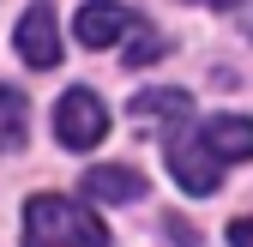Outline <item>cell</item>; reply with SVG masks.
I'll return each mask as SVG.
<instances>
[{
	"label": "cell",
	"mask_w": 253,
	"mask_h": 247,
	"mask_svg": "<svg viewBox=\"0 0 253 247\" xmlns=\"http://www.w3.org/2000/svg\"><path fill=\"white\" fill-rule=\"evenodd\" d=\"M109 133V109L97 90H67V97L54 103V139L67 145V151H90V145H103Z\"/></svg>",
	"instance_id": "cell-2"
},
{
	"label": "cell",
	"mask_w": 253,
	"mask_h": 247,
	"mask_svg": "<svg viewBox=\"0 0 253 247\" xmlns=\"http://www.w3.org/2000/svg\"><path fill=\"white\" fill-rule=\"evenodd\" d=\"M133 24H139V12L115 6V0H90V6H79V42H84V48H109V42L126 37Z\"/></svg>",
	"instance_id": "cell-6"
},
{
	"label": "cell",
	"mask_w": 253,
	"mask_h": 247,
	"mask_svg": "<svg viewBox=\"0 0 253 247\" xmlns=\"http://www.w3.org/2000/svg\"><path fill=\"white\" fill-rule=\"evenodd\" d=\"M199 145L217 157V169H223V163H247L253 157V121L247 115H211L199 127Z\"/></svg>",
	"instance_id": "cell-5"
},
{
	"label": "cell",
	"mask_w": 253,
	"mask_h": 247,
	"mask_svg": "<svg viewBox=\"0 0 253 247\" xmlns=\"http://www.w3.org/2000/svg\"><path fill=\"white\" fill-rule=\"evenodd\" d=\"M24 247H109V229L84 205L60 193H37L24 205Z\"/></svg>",
	"instance_id": "cell-1"
},
{
	"label": "cell",
	"mask_w": 253,
	"mask_h": 247,
	"mask_svg": "<svg viewBox=\"0 0 253 247\" xmlns=\"http://www.w3.org/2000/svg\"><path fill=\"white\" fill-rule=\"evenodd\" d=\"M187 109H193L187 90H139V97L126 103V115H133V121H145V115H175V121H181Z\"/></svg>",
	"instance_id": "cell-9"
},
{
	"label": "cell",
	"mask_w": 253,
	"mask_h": 247,
	"mask_svg": "<svg viewBox=\"0 0 253 247\" xmlns=\"http://www.w3.org/2000/svg\"><path fill=\"white\" fill-rule=\"evenodd\" d=\"M12 42H18V54L30 60V67H60V37H54V6H48V0L24 6Z\"/></svg>",
	"instance_id": "cell-4"
},
{
	"label": "cell",
	"mask_w": 253,
	"mask_h": 247,
	"mask_svg": "<svg viewBox=\"0 0 253 247\" xmlns=\"http://www.w3.org/2000/svg\"><path fill=\"white\" fill-rule=\"evenodd\" d=\"M211 6H229V0H211Z\"/></svg>",
	"instance_id": "cell-12"
},
{
	"label": "cell",
	"mask_w": 253,
	"mask_h": 247,
	"mask_svg": "<svg viewBox=\"0 0 253 247\" xmlns=\"http://www.w3.org/2000/svg\"><path fill=\"white\" fill-rule=\"evenodd\" d=\"M84 193H90V199H139V193H145V175L126 169V163H103V169L84 175Z\"/></svg>",
	"instance_id": "cell-7"
},
{
	"label": "cell",
	"mask_w": 253,
	"mask_h": 247,
	"mask_svg": "<svg viewBox=\"0 0 253 247\" xmlns=\"http://www.w3.org/2000/svg\"><path fill=\"white\" fill-rule=\"evenodd\" d=\"M24 139H30V97L0 84V151H18Z\"/></svg>",
	"instance_id": "cell-8"
},
{
	"label": "cell",
	"mask_w": 253,
	"mask_h": 247,
	"mask_svg": "<svg viewBox=\"0 0 253 247\" xmlns=\"http://www.w3.org/2000/svg\"><path fill=\"white\" fill-rule=\"evenodd\" d=\"M163 48H169V42H163V37H157V30L139 18V37H133V48H126V67H151V60L163 54Z\"/></svg>",
	"instance_id": "cell-10"
},
{
	"label": "cell",
	"mask_w": 253,
	"mask_h": 247,
	"mask_svg": "<svg viewBox=\"0 0 253 247\" xmlns=\"http://www.w3.org/2000/svg\"><path fill=\"white\" fill-rule=\"evenodd\" d=\"M229 247H253V217H235L229 223Z\"/></svg>",
	"instance_id": "cell-11"
},
{
	"label": "cell",
	"mask_w": 253,
	"mask_h": 247,
	"mask_svg": "<svg viewBox=\"0 0 253 247\" xmlns=\"http://www.w3.org/2000/svg\"><path fill=\"white\" fill-rule=\"evenodd\" d=\"M169 175L181 181L187 193H211L217 181H223V169H217V157L199 145V139H187V133H175L169 139Z\"/></svg>",
	"instance_id": "cell-3"
}]
</instances>
